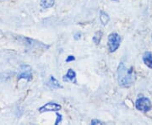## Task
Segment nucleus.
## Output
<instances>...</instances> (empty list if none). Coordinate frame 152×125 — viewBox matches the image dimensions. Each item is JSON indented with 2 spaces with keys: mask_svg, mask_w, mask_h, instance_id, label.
Returning a JSON list of instances; mask_svg holds the SVG:
<instances>
[{
  "mask_svg": "<svg viewBox=\"0 0 152 125\" xmlns=\"http://www.w3.org/2000/svg\"><path fill=\"white\" fill-rule=\"evenodd\" d=\"M135 80V72L133 67H127L121 63L118 68V81L119 86L123 88L130 87Z\"/></svg>",
  "mask_w": 152,
  "mask_h": 125,
  "instance_id": "obj_1",
  "label": "nucleus"
},
{
  "mask_svg": "<svg viewBox=\"0 0 152 125\" xmlns=\"http://www.w3.org/2000/svg\"><path fill=\"white\" fill-rule=\"evenodd\" d=\"M135 107L141 113H148L152 109V103L151 100L146 96L139 97L135 102Z\"/></svg>",
  "mask_w": 152,
  "mask_h": 125,
  "instance_id": "obj_2",
  "label": "nucleus"
},
{
  "mask_svg": "<svg viewBox=\"0 0 152 125\" xmlns=\"http://www.w3.org/2000/svg\"><path fill=\"white\" fill-rule=\"evenodd\" d=\"M121 45V37L118 33L113 32L108 36L107 48L110 53H115Z\"/></svg>",
  "mask_w": 152,
  "mask_h": 125,
  "instance_id": "obj_3",
  "label": "nucleus"
},
{
  "mask_svg": "<svg viewBox=\"0 0 152 125\" xmlns=\"http://www.w3.org/2000/svg\"><path fill=\"white\" fill-rule=\"evenodd\" d=\"M62 108L61 105L58 103H56V102H48L45 105H43L42 107H41L40 108L38 109V111L40 113H48V112H58Z\"/></svg>",
  "mask_w": 152,
  "mask_h": 125,
  "instance_id": "obj_4",
  "label": "nucleus"
},
{
  "mask_svg": "<svg viewBox=\"0 0 152 125\" xmlns=\"http://www.w3.org/2000/svg\"><path fill=\"white\" fill-rule=\"evenodd\" d=\"M64 82H72L74 84H77V80H76V73L75 71L72 69H69L67 71L66 75L63 78Z\"/></svg>",
  "mask_w": 152,
  "mask_h": 125,
  "instance_id": "obj_5",
  "label": "nucleus"
},
{
  "mask_svg": "<svg viewBox=\"0 0 152 125\" xmlns=\"http://www.w3.org/2000/svg\"><path fill=\"white\" fill-rule=\"evenodd\" d=\"M142 59L145 64V65L149 69H152V53L150 51H146L144 53L142 56Z\"/></svg>",
  "mask_w": 152,
  "mask_h": 125,
  "instance_id": "obj_6",
  "label": "nucleus"
},
{
  "mask_svg": "<svg viewBox=\"0 0 152 125\" xmlns=\"http://www.w3.org/2000/svg\"><path fill=\"white\" fill-rule=\"evenodd\" d=\"M18 79H19V80L24 79V80H26L28 81H30V80H31V79H32V75H31V71L30 70H26L24 71V72H22L20 75H18Z\"/></svg>",
  "mask_w": 152,
  "mask_h": 125,
  "instance_id": "obj_7",
  "label": "nucleus"
},
{
  "mask_svg": "<svg viewBox=\"0 0 152 125\" xmlns=\"http://www.w3.org/2000/svg\"><path fill=\"white\" fill-rule=\"evenodd\" d=\"M109 20H110V17L109 15L104 11H101L100 13V21L102 22V24L103 26H106L108 24Z\"/></svg>",
  "mask_w": 152,
  "mask_h": 125,
  "instance_id": "obj_8",
  "label": "nucleus"
},
{
  "mask_svg": "<svg viewBox=\"0 0 152 125\" xmlns=\"http://www.w3.org/2000/svg\"><path fill=\"white\" fill-rule=\"evenodd\" d=\"M55 4V0H41V6L43 9H49L53 7Z\"/></svg>",
  "mask_w": 152,
  "mask_h": 125,
  "instance_id": "obj_9",
  "label": "nucleus"
},
{
  "mask_svg": "<svg viewBox=\"0 0 152 125\" xmlns=\"http://www.w3.org/2000/svg\"><path fill=\"white\" fill-rule=\"evenodd\" d=\"M50 82H51V85H52V87L54 88V89H59V88H63V86L60 85V83L58 82V80L55 78L54 76H51L50 77Z\"/></svg>",
  "mask_w": 152,
  "mask_h": 125,
  "instance_id": "obj_10",
  "label": "nucleus"
},
{
  "mask_svg": "<svg viewBox=\"0 0 152 125\" xmlns=\"http://www.w3.org/2000/svg\"><path fill=\"white\" fill-rule=\"evenodd\" d=\"M102 35H103V33L102 31H97V32L95 33V35H94V37H93L92 41L94 43H96V45L101 42V40H102Z\"/></svg>",
  "mask_w": 152,
  "mask_h": 125,
  "instance_id": "obj_11",
  "label": "nucleus"
},
{
  "mask_svg": "<svg viewBox=\"0 0 152 125\" xmlns=\"http://www.w3.org/2000/svg\"><path fill=\"white\" fill-rule=\"evenodd\" d=\"M56 116H57V118H56V121H55L54 124L58 125V124H59L60 123L62 122V120H63V116H62V114L58 113V112H57V113H56Z\"/></svg>",
  "mask_w": 152,
  "mask_h": 125,
  "instance_id": "obj_12",
  "label": "nucleus"
},
{
  "mask_svg": "<svg viewBox=\"0 0 152 125\" xmlns=\"http://www.w3.org/2000/svg\"><path fill=\"white\" fill-rule=\"evenodd\" d=\"M75 60V57L74 55H69L65 59V62L66 63H70V62H73Z\"/></svg>",
  "mask_w": 152,
  "mask_h": 125,
  "instance_id": "obj_13",
  "label": "nucleus"
},
{
  "mask_svg": "<svg viewBox=\"0 0 152 125\" xmlns=\"http://www.w3.org/2000/svg\"><path fill=\"white\" fill-rule=\"evenodd\" d=\"M74 39L75 41H79L81 39V33L80 32H76L75 35H74Z\"/></svg>",
  "mask_w": 152,
  "mask_h": 125,
  "instance_id": "obj_14",
  "label": "nucleus"
},
{
  "mask_svg": "<svg viewBox=\"0 0 152 125\" xmlns=\"http://www.w3.org/2000/svg\"><path fill=\"white\" fill-rule=\"evenodd\" d=\"M103 124V122H102V121L97 119H93L91 121V124Z\"/></svg>",
  "mask_w": 152,
  "mask_h": 125,
  "instance_id": "obj_15",
  "label": "nucleus"
},
{
  "mask_svg": "<svg viewBox=\"0 0 152 125\" xmlns=\"http://www.w3.org/2000/svg\"><path fill=\"white\" fill-rule=\"evenodd\" d=\"M151 42H152V34H151Z\"/></svg>",
  "mask_w": 152,
  "mask_h": 125,
  "instance_id": "obj_16",
  "label": "nucleus"
}]
</instances>
